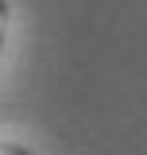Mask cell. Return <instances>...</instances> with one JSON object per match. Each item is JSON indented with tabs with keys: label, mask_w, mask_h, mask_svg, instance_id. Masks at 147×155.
<instances>
[{
	"label": "cell",
	"mask_w": 147,
	"mask_h": 155,
	"mask_svg": "<svg viewBox=\"0 0 147 155\" xmlns=\"http://www.w3.org/2000/svg\"><path fill=\"white\" fill-rule=\"evenodd\" d=\"M0 155H27V151L16 147V143H0Z\"/></svg>",
	"instance_id": "1"
},
{
	"label": "cell",
	"mask_w": 147,
	"mask_h": 155,
	"mask_svg": "<svg viewBox=\"0 0 147 155\" xmlns=\"http://www.w3.org/2000/svg\"><path fill=\"white\" fill-rule=\"evenodd\" d=\"M4 27H8V4L0 0V39H4Z\"/></svg>",
	"instance_id": "2"
}]
</instances>
